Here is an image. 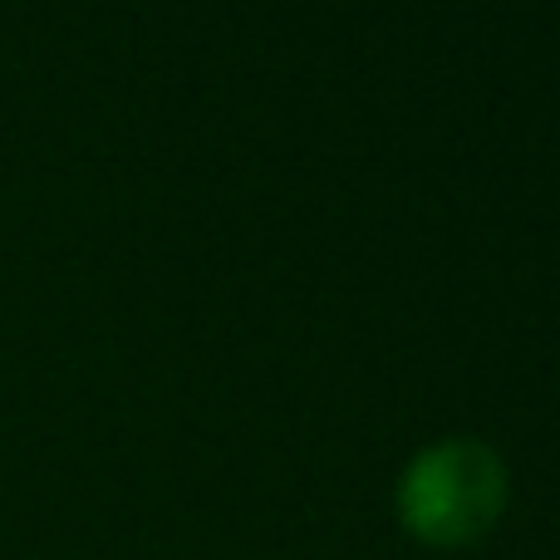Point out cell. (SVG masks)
<instances>
[{"instance_id":"1","label":"cell","mask_w":560,"mask_h":560,"mask_svg":"<svg viewBox=\"0 0 560 560\" xmlns=\"http://www.w3.org/2000/svg\"><path fill=\"white\" fill-rule=\"evenodd\" d=\"M506 463L482 438H438L398 477V522L423 546H472L506 512Z\"/></svg>"}]
</instances>
